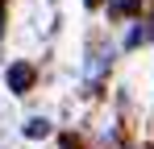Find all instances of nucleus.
<instances>
[{
    "label": "nucleus",
    "instance_id": "3",
    "mask_svg": "<svg viewBox=\"0 0 154 149\" xmlns=\"http://www.w3.org/2000/svg\"><path fill=\"white\" fill-rule=\"evenodd\" d=\"M83 4H88V8H92V4H100V0H83Z\"/></svg>",
    "mask_w": 154,
    "mask_h": 149
},
{
    "label": "nucleus",
    "instance_id": "1",
    "mask_svg": "<svg viewBox=\"0 0 154 149\" xmlns=\"http://www.w3.org/2000/svg\"><path fill=\"white\" fill-rule=\"evenodd\" d=\"M29 83H33V71H29L25 62H17V66H8V91H29Z\"/></svg>",
    "mask_w": 154,
    "mask_h": 149
},
{
    "label": "nucleus",
    "instance_id": "2",
    "mask_svg": "<svg viewBox=\"0 0 154 149\" xmlns=\"http://www.w3.org/2000/svg\"><path fill=\"white\" fill-rule=\"evenodd\" d=\"M25 133H29V137H46V120H29Z\"/></svg>",
    "mask_w": 154,
    "mask_h": 149
}]
</instances>
